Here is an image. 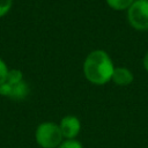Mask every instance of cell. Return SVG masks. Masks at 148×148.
Returning <instances> with one entry per match:
<instances>
[{"label": "cell", "mask_w": 148, "mask_h": 148, "mask_svg": "<svg viewBox=\"0 0 148 148\" xmlns=\"http://www.w3.org/2000/svg\"><path fill=\"white\" fill-rule=\"evenodd\" d=\"M113 64L106 52L102 50L92 51L86 58L83 72L86 77L95 84H104L112 79Z\"/></svg>", "instance_id": "cell-1"}, {"label": "cell", "mask_w": 148, "mask_h": 148, "mask_svg": "<svg viewBox=\"0 0 148 148\" xmlns=\"http://www.w3.org/2000/svg\"><path fill=\"white\" fill-rule=\"evenodd\" d=\"M36 141L43 148H58L62 143V133L59 125L46 121L38 125L36 130Z\"/></svg>", "instance_id": "cell-2"}, {"label": "cell", "mask_w": 148, "mask_h": 148, "mask_svg": "<svg viewBox=\"0 0 148 148\" xmlns=\"http://www.w3.org/2000/svg\"><path fill=\"white\" fill-rule=\"evenodd\" d=\"M130 23L136 30L148 29V1L136 0L134 1L127 12Z\"/></svg>", "instance_id": "cell-3"}, {"label": "cell", "mask_w": 148, "mask_h": 148, "mask_svg": "<svg viewBox=\"0 0 148 148\" xmlns=\"http://www.w3.org/2000/svg\"><path fill=\"white\" fill-rule=\"evenodd\" d=\"M60 131L62 133L64 138H67L68 140H73L80 132L81 124L80 120L74 116H66L60 121Z\"/></svg>", "instance_id": "cell-4"}, {"label": "cell", "mask_w": 148, "mask_h": 148, "mask_svg": "<svg viewBox=\"0 0 148 148\" xmlns=\"http://www.w3.org/2000/svg\"><path fill=\"white\" fill-rule=\"evenodd\" d=\"M111 80L118 86H128L133 81V74L127 68L118 67V68H114Z\"/></svg>", "instance_id": "cell-5"}, {"label": "cell", "mask_w": 148, "mask_h": 148, "mask_svg": "<svg viewBox=\"0 0 148 148\" xmlns=\"http://www.w3.org/2000/svg\"><path fill=\"white\" fill-rule=\"evenodd\" d=\"M29 94V87L24 81H21L16 84H10L9 97L13 99H23Z\"/></svg>", "instance_id": "cell-6"}, {"label": "cell", "mask_w": 148, "mask_h": 148, "mask_svg": "<svg viewBox=\"0 0 148 148\" xmlns=\"http://www.w3.org/2000/svg\"><path fill=\"white\" fill-rule=\"evenodd\" d=\"M106 2L111 8L121 10V9L130 8L131 5L134 2V0H106Z\"/></svg>", "instance_id": "cell-7"}, {"label": "cell", "mask_w": 148, "mask_h": 148, "mask_svg": "<svg viewBox=\"0 0 148 148\" xmlns=\"http://www.w3.org/2000/svg\"><path fill=\"white\" fill-rule=\"evenodd\" d=\"M21 81H23V76H22V72L21 71H18V69H10V71H8L7 79H6L7 83L16 84V83H18Z\"/></svg>", "instance_id": "cell-8"}, {"label": "cell", "mask_w": 148, "mask_h": 148, "mask_svg": "<svg viewBox=\"0 0 148 148\" xmlns=\"http://www.w3.org/2000/svg\"><path fill=\"white\" fill-rule=\"evenodd\" d=\"M58 148H83V147L79 141L73 139V140H67V141L62 142Z\"/></svg>", "instance_id": "cell-9"}, {"label": "cell", "mask_w": 148, "mask_h": 148, "mask_svg": "<svg viewBox=\"0 0 148 148\" xmlns=\"http://www.w3.org/2000/svg\"><path fill=\"white\" fill-rule=\"evenodd\" d=\"M7 74H8L7 66H6V64L0 59V86H1L2 83H5V82H6Z\"/></svg>", "instance_id": "cell-10"}, {"label": "cell", "mask_w": 148, "mask_h": 148, "mask_svg": "<svg viewBox=\"0 0 148 148\" xmlns=\"http://www.w3.org/2000/svg\"><path fill=\"white\" fill-rule=\"evenodd\" d=\"M12 7V0H0V17L3 16Z\"/></svg>", "instance_id": "cell-11"}, {"label": "cell", "mask_w": 148, "mask_h": 148, "mask_svg": "<svg viewBox=\"0 0 148 148\" xmlns=\"http://www.w3.org/2000/svg\"><path fill=\"white\" fill-rule=\"evenodd\" d=\"M9 92H10V84L5 82L0 86V95L1 96H6V97H9Z\"/></svg>", "instance_id": "cell-12"}, {"label": "cell", "mask_w": 148, "mask_h": 148, "mask_svg": "<svg viewBox=\"0 0 148 148\" xmlns=\"http://www.w3.org/2000/svg\"><path fill=\"white\" fill-rule=\"evenodd\" d=\"M143 66H145L146 71L148 72V52H147V54L145 56V59H143Z\"/></svg>", "instance_id": "cell-13"}, {"label": "cell", "mask_w": 148, "mask_h": 148, "mask_svg": "<svg viewBox=\"0 0 148 148\" xmlns=\"http://www.w3.org/2000/svg\"><path fill=\"white\" fill-rule=\"evenodd\" d=\"M145 1H148V0H145Z\"/></svg>", "instance_id": "cell-14"}]
</instances>
